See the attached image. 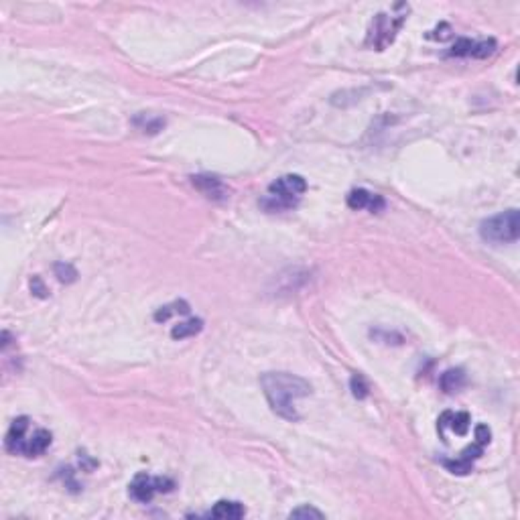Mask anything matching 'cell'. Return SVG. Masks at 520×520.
<instances>
[{"instance_id":"cell-1","label":"cell","mask_w":520,"mask_h":520,"mask_svg":"<svg viewBox=\"0 0 520 520\" xmlns=\"http://www.w3.org/2000/svg\"><path fill=\"white\" fill-rule=\"evenodd\" d=\"M264 396L275 414L284 421H299L297 400L311 394V384L291 372H266L260 376Z\"/></svg>"},{"instance_id":"cell-2","label":"cell","mask_w":520,"mask_h":520,"mask_svg":"<svg viewBox=\"0 0 520 520\" xmlns=\"http://www.w3.org/2000/svg\"><path fill=\"white\" fill-rule=\"evenodd\" d=\"M305 192H307V181L301 175H282L275 183L268 185V194L260 199V205L270 214L289 212L299 203Z\"/></svg>"},{"instance_id":"cell-3","label":"cell","mask_w":520,"mask_h":520,"mask_svg":"<svg viewBox=\"0 0 520 520\" xmlns=\"http://www.w3.org/2000/svg\"><path fill=\"white\" fill-rule=\"evenodd\" d=\"M407 15H409V4H400V2L394 4L390 13H378L370 22L366 45L376 51H384L394 43L398 31L407 21Z\"/></svg>"},{"instance_id":"cell-4","label":"cell","mask_w":520,"mask_h":520,"mask_svg":"<svg viewBox=\"0 0 520 520\" xmlns=\"http://www.w3.org/2000/svg\"><path fill=\"white\" fill-rule=\"evenodd\" d=\"M479 236L490 244H512L520 238L519 210H506L479 224Z\"/></svg>"},{"instance_id":"cell-5","label":"cell","mask_w":520,"mask_h":520,"mask_svg":"<svg viewBox=\"0 0 520 520\" xmlns=\"http://www.w3.org/2000/svg\"><path fill=\"white\" fill-rule=\"evenodd\" d=\"M175 490V482L171 477H161V476H149L145 472L136 474L132 484H130V496L136 502H151L154 498V494H169Z\"/></svg>"},{"instance_id":"cell-6","label":"cell","mask_w":520,"mask_h":520,"mask_svg":"<svg viewBox=\"0 0 520 520\" xmlns=\"http://www.w3.org/2000/svg\"><path fill=\"white\" fill-rule=\"evenodd\" d=\"M387 201L382 195L370 194L368 189H352L347 194V208L349 210H368L370 214H380L384 210Z\"/></svg>"},{"instance_id":"cell-7","label":"cell","mask_w":520,"mask_h":520,"mask_svg":"<svg viewBox=\"0 0 520 520\" xmlns=\"http://www.w3.org/2000/svg\"><path fill=\"white\" fill-rule=\"evenodd\" d=\"M482 454H484V445L476 441L474 445L465 447L457 459H443V465H445L452 474L465 476V474H470V472H472L474 461H476L477 457H482Z\"/></svg>"},{"instance_id":"cell-8","label":"cell","mask_w":520,"mask_h":520,"mask_svg":"<svg viewBox=\"0 0 520 520\" xmlns=\"http://www.w3.org/2000/svg\"><path fill=\"white\" fill-rule=\"evenodd\" d=\"M192 183L195 189H199L208 199H214V201H224L228 199V194H230L224 181L216 175H194Z\"/></svg>"},{"instance_id":"cell-9","label":"cell","mask_w":520,"mask_h":520,"mask_svg":"<svg viewBox=\"0 0 520 520\" xmlns=\"http://www.w3.org/2000/svg\"><path fill=\"white\" fill-rule=\"evenodd\" d=\"M29 425H31V419L29 417H19L13 421L8 433H6V439H4V447L15 455H21L22 445H24V439L29 435Z\"/></svg>"},{"instance_id":"cell-10","label":"cell","mask_w":520,"mask_h":520,"mask_svg":"<svg viewBox=\"0 0 520 520\" xmlns=\"http://www.w3.org/2000/svg\"><path fill=\"white\" fill-rule=\"evenodd\" d=\"M470 425H472V417L468 412H452L445 411L441 417H439V435L441 439L445 441V427H452V431H455L457 435H465L470 431Z\"/></svg>"},{"instance_id":"cell-11","label":"cell","mask_w":520,"mask_h":520,"mask_svg":"<svg viewBox=\"0 0 520 520\" xmlns=\"http://www.w3.org/2000/svg\"><path fill=\"white\" fill-rule=\"evenodd\" d=\"M49 445H51V433L47 429H37V431L27 435L21 455H24V457H39L49 449Z\"/></svg>"},{"instance_id":"cell-12","label":"cell","mask_w":520,"mask_h":520,"mask_svg":"<svg viewBox=\"0 0 520 520\" xmlns=\"http://www.w3.org/2000/svg\"><path fill=\"white\" fill-rule=\"evenodd\" d=\"M246 514V508L234 502V500H219L216 502V506L208 512L210 519H222V520H238Z\"/></svg>"},{"instance_id":"cell-13","label":"cell","mask_w":520,"mask_h":520,"mask_svg":"<svg viewBox=\"0 0 520 520\" xmlns=\"http://www.w3.org/2000/svg\"><path fill=\"white\" fill-rule=\"evenodd\" d=\"M468 378H465V372L461 368H452L445 370L439 378V387L443 389V392L447 394H454V392H459V390L465 387Z\"/></svg>"},{"instance_id":"cell-14","label":"cell","mask_w":520,"mask_h":520,"mask_svg":"<svg viewBox=\"0 0 520 520\" xmlns=\"http://www.w3.org/2000/svg\"><path fill=\"white\" fill-rule=\"evenodd\" d=\"M203 329V322L199 317H194V319H187V322H181L177 324L171 329V338L173 340H185V338H194L199 331Z\"/></svg>"},{"instance_id":"cell-15","label":"cell","mask_w":520,"mask_h":520,"mask_svg":"<svg viewBox=\"0 0 520 520\" xmlns=\"http://www.w3.org/2000/svg\"><path fill=\"white\" fill-rule=\"evenodd\" d=\"M187 315L189 313V303L187 301H173V303L165 305V307H161V309H157V313H154V322H167L169 317H173V315Z\"/></svg>"},{"instance_id":"cell-16","label":"cell","mask_w":520,"mask_h":520,"mask_svg":"<svg viewBox=\"0 0 520 520\" xmlns=\"http://www.w3.org/2000/svg\"><path fill=\"white\" fill-rule=\"evenodd\" d=\"M498 43L494 39H482V41H474V47H472V55L474 59H486L490 57L494 51H496Z\"/></svg>"},{"instance_id":"cell-17","label":"cell","mask_w":520,"mask_h":520,"mask_svg":"<svg viewBox=\"0 0 520 520\" xmlns=\"http://www.w3.org/2000/svg\"><path fill=\"white\" fill-rule=\"evenodd\" d=\"M349 389H352V394L356 398H366L370 394V387L366 382V378L362 374H354L352 380H349Z\"/></svg>"},{"instance_id":"cell-18","label":"cell","mask_w":520,"mask_h":520,"mask_svg":"<svg viewBox=\"0 0 520 520\" xmlns=\"http://www.w3.org/2000/svg\"><path fill=\"white\" fill-rule=\"evenodd\" d=\"M472 47H474V41L472 39H457L449 51V57H470L472 55Z\"/></svg>"},{"instance_id":"cell-19","label":"cell","mask_w":520,"mask_h":520,"mask_svg":"<svg viewBox=\"0 0 520 520\" xmlns=\"http://www.w3.org/2000/svg\"><path fill=\"white\" fill-rule=\"evenodd\" d=\"M55 277L62 282H73L78 279V270H75L71 264L57 262V264H55Z\"/></svg>"},{"instance_id":"cell-20","label":"cell","mask_w":520,"mask_h":520,"mask_svg":"<svg viewBox=\"0 0 520 520\" xmlns=\"http://www.w3.org/2000/svg\"><path fill=\"white\" fill-rule=\"evenodd\" d=\"M289 517H291V519H317V520L325 519L324 512H319L317 508H313V506H309V504L295 508Z\"/></svg>"},{"instance_id":"cell-21","label":"cell","mask_w":520,"mask_h":520,"mask_svg":"<svg viewBox=\"0 0 520 520\" xmlns=\"http://www.w3.org/2000/svg\"><path fill=\"white\" fill-rule=\"evenodd\" d=\"M490 439H492V431H490V427H488V425H484V423H479V425L476 427V441L486 447V445L490 443Z\"/></svg>"},{"instance_id":"cell-22","label":"cell","mask_w":520,"mask_h":520,"mask_svg":"<svg viewBox=\"0 0 520 520\" xmlns=\"http://www.w3.org/2000/svg\"><path fill=\"white\" fill-rule=\"evenodd\" d=\"M31 291L37 295V297H47V289H45L43 281H41V277H33V281H31Z\"/></svg>"}]
</instances>
